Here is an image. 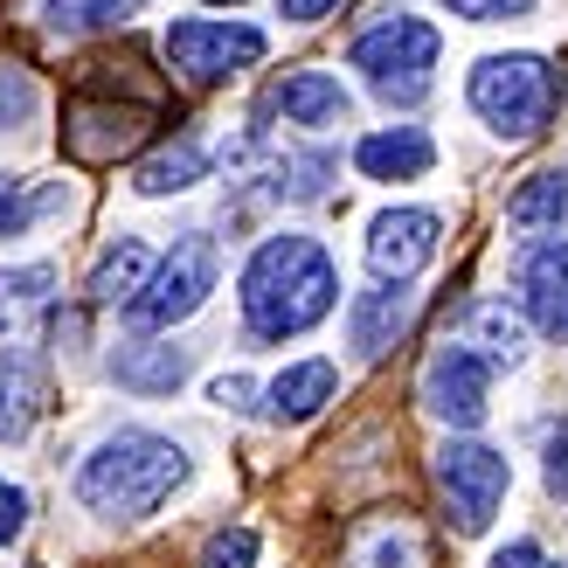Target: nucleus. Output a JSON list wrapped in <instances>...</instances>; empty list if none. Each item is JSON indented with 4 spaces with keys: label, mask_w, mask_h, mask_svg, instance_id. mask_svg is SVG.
Here are the masks:
<instances>
[{
    "label": "nucleus",
    "mask_w": 568,
    "mask_h": 568,
    "mask_svg": "<svg viewBox=\"0 0 568 568\" xmlns=\"http://www.w3.org/2000/svg\"><path fill=\"white\" fill-rule=\"evenodd\" d=\"M430 471H437V493L450 506V520H458V534H486L493 514H499V499H506V486H514V465H506L493 444H471V437L437 444Z\"/></svg>",
    "instance_id": "7"
},
{
    "label": "nucleus",
    "mask_w": 568,
    "mask_h": 568,
    "mask_svg": "<svg viewBox=\"0 0 568 568\" xmlns=\"http://www.w3.org/2000/svg\"><path fill=\"white\" fill-rule=\"evenodd\" d=\"M271 36L250 21H174L166 28V63L187 91H215V83H230L236 70L264 63Z\"/></svg>",
    "instance_id": "6"
},
{
    "label": "nucleus",
    "mask_w": 568,
    "mask_h": 568,
    "mask_svg": "<svg viewBox=\"0 0 568 568\" xmlns=\"http://www.w3.org/2000/svg\"><path fill=\"white\" fill-rule=\"evenodd\" d=\"M209 8H243V0H209Z\"/></svg>",
    "instance_id": "33"
},
{
    "label": "nucleus",
    "mask_w": 568,
    "mask_h": 568,
    "mask_svg": "<svg viewBox=\"0 0 568 568\" xmlns=\"http://www.w3.org/2000/svg\"><path fill=\"white\" fill-rule=\"evenodd\" d=\"M49 292H55V271L49 264H28V271H0V333H8L21 312H36V305H49Z\"/></svg>",
    "instance_id": "23"
},
{
    "label": "nucleus",
    "mask_w": 568,
    "mask_h": 568,
    "mask_svg": "<svg viewBox=\"0 0 568 568\" xmlns=\"http://www.w3.org/2000/svg\"><path fill=\"white\" fill-rule=\"evenodd\" d=\"M520 305L548 339H568V243H534L520 257Z\"/></svg>",
    "instance_id": "12"
},
{
    "label": "nucleus",
    "mask_w": 568,
    "mask_h": 568,
    "mask_svg": "<svg viewBox=\"0 0 568 568\" xmlns=\"http://www.w3.org/2000/svg\"><path fill=\"white\" fill-rule=\"evenodd\" d=\"M568 215V174H534L514 202H506V222H514V230H555V222Z\"/></svg>",
    "instance_id": "21"
},
{
    "label": "nucleus",
    "mask_w": 568,
    "mask_h": 568,
    "mask_svg": "<svg viewBox=\"0 0 568 568\" xmlns=\"http://www.w3.org/2000/svg\"><path fill=\"white\" fill-rule=\"evenodd\" d=\"M423 409H430L437 423H450V430H478L493 409V367L486 354H471V347H437L430 361H423Z\"/></svg>",
    "instance_id": "8"
},
{
    "label": "nucleus",
    "mask_w": 568,
    "mask_h": 568,
    "mask_svg": "<svg viewBox=\"0 0 568 568\" xmlns=\"http://www.w3.org/2000/svg\"><path fill=\"white\" fill-rule=\"evenodd\" d=\"M202 174H209V153L194 146V139H174V146H160L153 160L132 166V187L139 194H187Z\"/></svg>",
    "instance_id": "20"
},
{
    "label": "nucleus",
    "mask_w": 568,
    "mask_h": 568,
    "mask_svg": "<svg viewBox=\"0 0 568 568\" xmlns=\"http://www.w3.org/2000/svg\"><path fill=\"white\" fill-rule=\"evenodd\" d=\"M209 395H215L222 409H250V395H257V382H250V375H222Z\"/></svg>",
    "instance_id": "30"
},
{
    "label": "nucleus",
    "mask_w": 568,
    "mask_h": 568,
    "mask_svg": "<svg viewBox=\"0 0 568 568\" xmlns=\"http://www.w3.org/2000/svg\"><path fill=\"white\" fill-rule=\"evenodd\" d=\"M271 111H284V125H305V132H326V125H347V83H339L333 70H292L271 91Z\"/></svg>",
    "instance_id": "13"
},
{
    "label": "nucleus",
    "mask_w": 568,
    "mask_h": 568,
    "mask_svg": "<svg viewBox=\"0 0 568 568\" xmlns=\"http://www.w3.org/2000/svg\"><path fill=\"white\" fill-rule=\"evenodd\" d=\"M465 98L471 111L486 119L499 139H541L555 104H561V70L548 63V55H478L471 77H465Z\"/></svg>",
    "instance_id": "3"
},
{
    "label": "nucleus",
    "mask_w": 568,
    "mask_h": 568,
    "mask_svg": "<svg viewBox=\"0 0 568 568\" xmlns=\"http://www.w3.org/2000/svg\"><path fill=\"white\" fill-rule=\"evenodd\" d=\"M333 388H339V367L333 361H292V367H284V375L264 388L271 395V423H312V416H320L326 403H333Z\"/></svg>",
    "instance_id": "15"
},
{
    "label": "nucleus",
    "mask_w": 568,
    "mask_h": 568,
    "mask_svg": "<svg viewBox=\"0 0 568 568\" xmlns=\"http://www.w3.org/2000/svg\"><path fill=\"white\" fill-rule=\"evenodd\" d=\"M478 339H486V354H493V361H520V354H527V339H520V326L506 320L499 305H486V312H478Z\"/></svg>",
    "instance_id": "26"
},
{
    "label": "nucleus",
    "mask_w": 568,
    "mask_h": 568,
    "mask_svg": "<svg viewBox=\"0 0 568 568\" xmlns=\"http://www.w3.org/2000/svg\"><path fill=\"white\" fill-rule=\"evenodd\" d=\"M437 49L444 36L430 21H416V14H388L375 28H361L354 49H347V63L375 83V98L382 104H416L423 91H430V70H437Z\"/></svg>",
    "instance_id": "4"
},
{
    "label": "nucleus",
    "mask_w": 568,
    "mask_h": 568,
    "mask_svg": "<svg viewBox=\"0 0 568 568\" xmlns=\"http://www.w3.org/2000/svg\"><path fill=\"white\" fill-rule=\"evenodd\" d=\"M437 8L465 14V21H520V14H534V0H437Z\"/></svg>",
    "instance_id": "27"
},
{
    "label": "nucleus",
    "mask_w": 568,
    "mask_h": 568,
    "mask_svg": "<svg viewBox=\"0 0 568 568\" xmlns=\"http://www.w3.org/2000/svg\"><path fill=\"white\" fill-rule=\"evenodd\" d=\"M146 271H153V250L139 236H119L91 271V305H125L139 284H146Z\"/></svg>",
    "instance_id": "19"
},
{
    "label": "nucleus",
    "mask_w": 568,
    "mask_h": 568,
    "mask_svg": "<svg viewBox=\"0 0 568 568\" xmlns=\"http://www.w3.org/2000/svg\"><path fill=\"white\" fill-rule=\"evenodd\" d=\"M409 326H416V292H409V277H382L375 292H361L354 312H347V339H354L361 361H382Z\"/></svg>",
    "instance_id": "11"
},
{
    "label": "nucleus",
    "mask_w": 568,
    "mask_h": 568,
    "mask_svg": "<svg viewBox=\"0 0 568 568\" xmlns=\"http://www.w3.org/2000/svg\"><path fill=\"white\" fill-rule=\"evenodd\" d=\"M236 298L257 339H298L339 305V271L312 236H264L243 264Z\"/></svg>",
    "instance_id": "1"
},
{
    "label": "nucleus",
    "mask_w": 568,
    "mask_h": 568,
    "mask_svg": "<svg viewBox=\"0 0 568 568\" xmlns=\"http://www.w3.org/2000/svg\"><path fill=\"white\" fill-rule=\"evenodd\" d=\"M493 568H548V555L534 548V541H514V548H499V555H493Z\"/></svg>",
    "instance_id": "31"
},
{
    "label": "nucleus",
    "mask_w": 568,
    "mask_h": 568,
    "mask_svg": "<svg viewBox=\"0 0 568 568\" xmlns=\"http://www.w3.org/2000/svg\"><path fill=\"white\" fill-rule=\"evenodd\" d=\"M284 8V21H320V14H333L339 0H277Z\"/></svg>",
    "instance_id": "32"
},
{
    "label": "nucleus",
    "mask_w": 568,
    "mask_h": 568,
    "mask_svg": "<svg viewBox=\"0 0 568 568\" xmlns=\"http://www.w3.org/2000/svg\"><path fill=\"white\" fill-rule=\"evenodd\" d=\"M187 486V450L160 430H111L77 465V499L104 520H146Z\"/></svg>",
    "instance_id": "2"
},
{
    "label": "nucleus",
    "mask_w": 568,
    "mask_h": 568,
    "mask_svg": "<svg viewBox=\"0 0 568 568\" xmlns=\"http://www.w3.org/2000/svg\"><path fill=\"white\" fill-rule=\"evenodd\" d=\"M146 132H153V104H132V98H111V104H98L91 91H83V98L70 104V125H63L70 153H77V160H91V166H104V160L132 153Z\"/></svg>",
    "instance_id": "9"
},
{
    "label": "nucleus",
    "mask_w": 568,
    "mask_h": 568,
    "mask_svg": "<svg viewBox=\"0 0 568 568\" xmlns=\"http://www.w3.org/2000/svg\"><path fill=\"white\" fill-rule=\"evenodd\" d=\"M541 478H548V499H568V416L548 430V465H541Z\"/></svg>",
    "instance_id": "28"
},
{
    "label": "nucleus",
    "mask_w": 568,
    "mask_h": 568,
    "mask_svg": "<svg viewBox=\"0 0 568 568\" xmlns=\"http://www.w3.org/2000/svg\"><path fill=\"white\" fill-rule=\"evenodd\" d=\"M63 194H28V181H0V236H21L42 209H55Z\"/></svg>",
    "instance_id": "24"
},
{
    "label": "nucleus",
    "mask_w": 568,
    "mask_h": 568,
    "mask_svg": "<svg viewBox=\"0 0 568 568\" xmlns=\"http://www.w3.org/2000/svg\"><path fill=\"white\" fill-rule=\"evenodd\" d=\"M250 561H257V534L250 527H222L202 548V568H250Z\"/></svg>",
    "instance_id": "25"
},
{
    "label": "nucleus",
    "mask_w": 568,
    "mask_h": 568,
    "mask_svg": "<svg viewBox=\"0 0 568 568\" xmlns=\"http://www.w3.org/2000/svg\"><path fill=\"white\" fill-rule=\"evenodd\" d=\"M222 277V257H215V236H181L166 257L146 271V284L125 298V326L139 333H160V326H181L187 312H202L209 292Z\"/></svg>",
    "instance_id": "5"
},
{
    "label": "nucleus",
    "mask_w": 568,
    "mask_h": 568,
    "mask_svg": "<svg viewBox=\"0 0 568 568\" xmlns=\"http://www.w3.org/2000/svg\"><path fill=\"white\" fill-rule=\"evenodd\" d=\"M548 568H555V561H548Z\"/></svg>",
    "instance_id": "34"
},
{
    "label": "nucleus",
    "mask_w": 568,
    "mask_h": 568,
    "mask_svg": "<svg viewBox=\"0 0 568 568\" xmlns=\"http://www.w3.org/2000/svg\"><path fill=\"white\" fill-rule=\"evenodd\" d=\"M347 568H423V541L409 520H367L347 541Z\"/></svg>",
    "instance_id": "18"
},
{
    "label": "nucleus",
    "mask_w": 568,
    "mask_h": 568,
    "mask_svg": "<svg viewBox=\"0 0 568 568\" xmlns=\"http://www.w3.org/2000/svg\"><path fill=\"white\" fill-rule=\"evenodd\" d=\"M354 166L367 181H423L437 166V139L423 125H388V132H367L354 146Z\"/></svg>",
    "instance_id": "14"
},
{
    "label": "nucleus",
    "mask_w": 568,
    "mask_h": 568,
    "mask_svg": "<svg viewBox=\"0 0 568 568\" xmlns=\"http://www.w3.org/2000/svg\"><path fill=\"white\" fill-rule=\"evenodd\" d=\"M21 520H28V493H21V486H8V478H0V548H8L14 534H21Z\"/></svg>",
    "instance_id": "29"
},
{
    "label": "nucleus",
    "mask_w": 568,
    "mask_h": 568,
    "mask_svg": "<svg viewBox=\"0 0 568 568\" xmlns=\"http://www.w3.org/2000/svg\"><path fill=\"white\" fill-rule=\"evenodd\" d=\"M437 236H444V222L430 209H382L367 222V271L375 277H416L437 257Z\"/></svg>",
    "instance_id": "10"
},
{
    "label": "nucleus",
    "mask_w": 568,
    "mask_h": 568,
    "mask_svg": "<svg viewBox=\"0 0 568 568\" xmlns=\"http://www.w3.org/2000/svg\"><path fill=\"white\" fill-rule=\"evenodd\" d=\"M132 14V0H42V21L55 36H98V28H119Z\"/></svg>",
    "instance_id": "22"
},
{
    "label": "nucleus",
    "mask_w": 568,
    "mask_h": 568,
    "mask_svg": "<svg viewBox=\"0 0 568 568\" xmlns=\"http://www.w3.org/2000/svg\"><path fill=\"white\" fill-rule=\"evenodd\" d=\"M111 382L132 395H174L187 382V347H125L111 361Z\"/></svg>",
    "instance_id": "17"
},
{
    "label": "nucleus",
    "mask_w": 568,
    "mask_h": 568,
    "mask_svg": "<svg viewBox=\"0 0 568 568\" xmlns=\"http://www.w3.org/2000/svg\"><path fill=\"white\" fill-rule=\"evenodd\" d=\"M42 416V367L28 354H0V444L36 430Z\"/></svg>",
    "instance_id": "16"
}]
</instances>
